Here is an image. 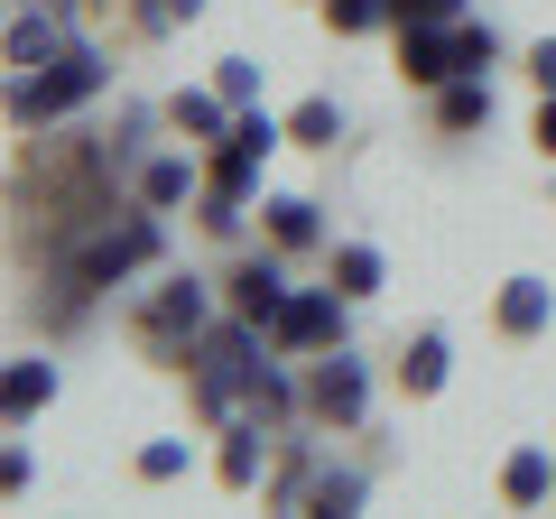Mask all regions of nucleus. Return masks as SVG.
<instances>
[{"label":"nucleus","instance_id":"nucleus-10","mask_svg":"<svg viewBox=\"0 0 556 519\" xmlns=\"http://www.w3.org/2000/svg\"><path fill=\"white\" fill-rule=\"evenodd\" d=\"M260 241H269V251H288V260L334 251V232H325V204H316V195H260Z\"/></svg>","mask_w":556,"mask_h":519},{"label":"nucleus","instance_id":"nucleus-13","mask_svg":"<svg viewBox=\"0 0 556 519\" xmlns=\"http://www.w3.org/2000/svg\"><path fill=\"white\" fill-rule=\"evenodd\" d=\"M214 482H223V492H269V427H260V418L223 427V445H214Z\"/></svg>","mask_w":556,"mask_h":519},{"label":"nucleus","instance_id":"nucleus-22","mask_svg":"<svg viewBox=\"0 0 556 519\" xmlns=\"http://www.w3.org/2000/svg\"><path fill=\"white\" fill-rule=\"evenodd\" d=\"M130 473L139 482H186V473H195V436H149L130 455Z\"/></svg>","mask_w":556,"mask_h":519},{"label":"nucleus","instance_id":"nucleus-14","mask_svg":"<svg viewBox=\"0 0 556 519\" xmlns=\"http://www.w3.org/2000/svg\"><path fill=\"white\" fill-rule=\"evenodd\" d=\"M464 56H455V28H399V84H417V93H437V84H455Z\"/></svg>","mask_w":556,"mask_h":519},{"label":"nucleus","instance_id":"nucleus-32","mask_svg":"<svg viewBox=\"0 0 556 519\" xmlns=\"http://www.w3.org/2000/svg\"><path fill=\"white\" fill-rule=\"evenodd\" d=\"M519 65H529L538 93H556V28H547V38H529V56H519Z\"/></svg>","mask_w":556,"mask_h":519},{"label":"nucleus","instance_id":"nucleus-20","mask_svg":"<svg viewBox=\"0 0 556 519\" xmlns=\"http://www.w3.org/2000/svg\"><path fill=\"white\" fill-rule=\"evenodd\" d=\"M334 288L353 306H371L380 288H390V260H380V241H334Z\"/></svg>","mask_w":556,"mask_h":519},{"label":"nucleus","instance_id":"nucleus-34","mask_svg":"<svg viewBox=\"0 0 556 519\" xmlns=\"http://www.w3.org/2000/svg\"><path fill=\"white\" fill-rule=\"evenodd\" d=\"M316 10H325V0H316Z\"/></svg>","mask_w":556,"mask_h":519},{"label":"nucleus","instance_id":"nucleus-27","mask_svg":"<svg viewBox=\"0 0 556 519\" xmlns=\"http://www.w3.org/2000/svg\"><path fill=\"white\" fill-rule=\"evenodd\" d=\"M260 84H269V65H260V56H214V93L232 102V112H251Z\"/></svg>","mask_w":556,"mask_h":519},{"label":"nucleus","instance_id":"nucleus-17","mask_svg":"<svg viewBox=\"0 0 556 519\" xmlns=\"http://www.w3.org/2000/svg\"><path fill=\"white\" fill-rule=\"evenodd\" d=\"M167 130H186L195 149L232 140V102L214 93V75H204V84H177V93H167Z\"/></svg>","mask_w":556,"mask_h":519},{"label":"nucleus","instance_id":"nucleus-3","mask_svg":"<svg viewBox=\"0 0 556 519\" xmlns=\"http://www.w3.org/2000/svg\"><path fill=\"white\" fill-rule=\"evenodd\" d=\"M306 427H325V436H362L371 427V362L353 343L306 362Z\"/></svg>","mask_w":556,"mask_h":519},{"label":"nucleus","instance_id":"nucleus-16","mask_svg":"<svg viewBox=\"0 0 556 519\" xmlns=\"http://www.w3.org/2000/svg\"><path fill=\"white\" fill-rule=\"evenodd\" d=\"M445 380H455V343H445V325H417V334L399 343V390H408V400H437Z\"/></svg>","mask_w":556,"mask_h":519},{"label":"nucleus","instance_id":"nucleus-8","mask_svg":"<svg viewBox=\"0 0 556 519\" xmlns=\"http://www.w3.org/2000/svg\"><path fill=\"white\" fill-rule=\"evenodd\" d=\"M56 390H65L56 353H10L0 362V427H38L56 408Z\"/></svg>","mask_w":556,"mask_h":519},{"label":"nucleus","instance_id":"nucleus-4","mask_svg":"<svg viewBox=\"0 0 556 519\" xmlns=\"http://www.w3.org/2000/svg\"><path fill=\"white\" fill-rule=\"evenodd\" d=\"M334 343H353V298H343L334 279L298 288V298L278 306V325H269V353H288V362H316V353H334Z\"/></svg>","mask_w":556,"mask_h":519},{"label":"nucleus","instance_id":"nucleus-19","mask_svg":"<svg viewBox=\"0 0 556 519\" xmlns=\"http://www.w3.org/2000/svg\"><path fill=\"white\" fill-rule=\"evenodd\" d=\"M260 149H241V140H214L204 149V186H214V195H241V204H260Z\"/></svg>","mask_w":556,"mask_h":519},{"label":"nucleus","instance_id":"nucleus-2","mask_svg":"<svg viewBox=\"0 0 556 519\" xmlns=\"http://www.w3.org/2000/svg\"><path fill=\"white\" fill-rule=\"evenodd\" d=\"M214 316H223V288L204 279V269H167V279L139 298V316H130V325H139V353H149V362L186 371V343H195Z\"/></svg>","mask_w":556,"mask_h":519},{"label":"nucleus","instance_id":"nucleus-9","mask_svg":"<svg viewBox=\"0 0 556 519\" xmlns=\"http://www.w3.org/2000/svg\"><path fill=\"white\" fill-rule=\"evenodd\" d=\"M492 325H501L510 343L556 334V279H538V269H510V279H501V298H492Z\"/></svg>","mask_w":556,"mask_h":519},{"label":"nucleus","instance_id":"nucleus-25","mask_svg":"<svg viewBox=\"0 0 556 519\" xmlns=\"http://www.w3.org/2000/svg\"><path fill=\"white\" fill-rule=\"evenodd\" d=\"M214 0H130V28L139 38H177V28H195Z\"/></svg>","mask_w":556,"mask_h":519},{"label":"nucleus","instance_id":"nucleus-28","mask_svg":"<svg viewBox=\"0 0 556 519\" xmlns=\"http://www.w3.org/2000/svg\"><path fill=\"white\" fill-rule=\"evenodd\" d=\"M455 56H464V75H492L501 65V28L492 20H455Z\"/></svg>","mask_w":556,"mask_h":519},{"label":"nucleus","instance_id":"nucleus-31","mask_svg":"<svg viewBox=\"0 0 556 519\" xmlns=\"http://www.w3.org/2000/svg\"><path fill=\"white\" fill-rule=\"evenodd\" d=\"M473 20V0H399V28H455Z\"/></svg>","mask_w":556,"mask_h":519},{"label":"nucleus","instance_id":"nucleus-21","mask_svg":"<svg viewBox=\"0 0 556 519\" xmlns=\"http://www.w3.org/2000/svg\"><path fill=\"white\" fill-rule=\"evenodd\" d=\"M343 140V102L334 93H306L298 112H288V149H334Z\"/></svg>","mask_w":556,"mask_h":519},{"label":"nucleus","instance_id":"nucleus-5","mask_svg":"<svg viewBox=\"0 0 556 519\" xmlns=\"http://www.w3.org/2000/svg\"><path fill=\"white\" fill-rule=\"evenodd\" d=\"M288 298H298V279H288V251H269V241H260V251H241L232 279H223V306H232V316H251L260 334L278 325V306H288Z\"/></svg>","mask_w":556,"mask_h":519},{"label":"nucleus","instance_id":"nucleus-33","mask_svg":"<svg viewBox=\"0 0 556 519\" xmlns=\"http://www.w3.org/2000/svg\"><path fill=\"white\" fill-rule=\"evenodd\" d=\"M529 140H538V159H556V93H538V121H529Z\"/></svg>","mask_w":556,"mask_h":519},{"label":"nucleus","instance_id":"nucleus-7","mask_svg":"<svg viewBox=\"0 0 556 519\" xmlns=\"http://www.w3.org/2000/svg\"><path fill=\"white\" fill-rule=\"evenodd\" d=\"M130 195L149 204V214H195V195H204V149H195V140H186V149H149L139 177H130Z\"/></svg>","mask_w":556,"mask_h":519},{"label":"nucleus","instance_id":"nucleus-29","mask_svg":"<svg viewBox=\"0 0 556 519\" xmlns=\"http://www.w3.org/2000/svg\"><path fill=\"white\" fill-rule=\"evenodd\" d=\"M0 492H10V501L38 492V455H28V427H10V445H0Z\"/></svg>","mask_w":556,"mask_h":519},{"label":"nucleus","instance_id":"nucleus-26","mask_svg":"<svg viewBox=\"0 0 556 519\" xmlns=\"http://www.w3.org/2000/svg\"><path fill=\"white\" fill-rule=\"evenodd\" d=\"M195 232H204V241H241V232H251V204L204 186V195H195Z\"/></svg>","mask_w":556,"mask_h":519},{"label":"nucleus","instance_id":"nucleus-23","mask_svg":"<svg viewBox=\"0 0 556 519\" xmlns=\"http://www.w3.org/2000/svg\"><path fill=\"white\" fill-rule=\"evenodd\" d=\"M362 501H371V473H362V464H325V482H316V519H353Z\"/></svg>","mask_w":556,"mask_h":519},{"label":"nucleus","instance_id":"nucleus-15","mask_svg":"<svg viewBox=\"0 0 556 519\" xmlns=\"http://www.w3.org/2000/svg\"><path fill=\"white\" fill-rule=\"evenodd\" d=\"M437 130L445 140H473V130H492V112H501V93H492V75H455V84H437Z\"/></svg>","mask_w":556,"mask_h":519},{"label":"nucleus","instance_id":"nucleus-12","mask_svg":"<svg viewBox=\"0 0 556 519\" xmlns=\"http://www.w3.org/2000/svg\"><path fill=\"white\" fill-rule=\"evenodd\" d=\"M278 445H288V455L269 464V510H316V482H325V464H334V455H325L316 436H298V427H288Z\"/></svg>","mask_w":556,"mask_h":519},{"label":"nucleus","instance_id":"nucleus-30","mask_svg":"<svg viewBox=\"0 0 556 519\" xmlns=\"http://www.w3.org/2000/svg\"><path fill=\"white\" fill-rule=\"evenodd\" d=\"M232 140H241V149H260V159H278V149H288V121H269V112L251 102V112H232Z\"/></svg>","mask_w":556,"mask_h":519},{"label":"nucleus","instance_id":"nucleus-24","mask_svg":"<svg viewBox=\"0 0 556 519\" xmlns=\"http://www.w3.org/2000/svg\"><path fill=\"white\" fill-rule=\"evenodd\" d=\"M325 28L334 38H380V28H399V0H325Z\"/></svg>","mask_w":556,"mask_h":519},{"label":"nucleus","instance_id":"nucleus-18","mask_svg":"<svg viewBox=\"0 0 556 519\" xmlns=\"http://www.w3.org/2000/svg\"><path fill=\"white\" fill-rule=\"evenodd\" d=\"M501 501H510V510H547L556 501V455L547 445H510V455H501Z\"/></svg>","mask_w":556,"mask_h":519},{"label":"nucleus","instance_id":"nucleus-11","mask_svg":"<svg viewBox=\"0 0 556 519\" xmlns=\"http://www.w3.org/2000/svg\"><path fill=\"white\" fill-rule=\"evenodd\" d=\"M159 121H167V112H149V102H121V112H112V130H93L102 177H112V186H130V177H139V159L159 149Z\"/></svg>","mask_w":556,"mask_h":519},{"label":"nucleus","instance_id":"nucleus-1","mask_svg":"<svg viewBox=\"0 0 556 519\" xmlns=\"http://www.w3.org/2000/svg\"><path fill=\"white\" fill-rule=\"evenodd\" d=\"M112 47H93L75 28V47H65L56 65H38V75H10V130H20V140H38V130H65V121L84 112V102H102L112 93Z\"/></svg>","mask_w":556,"mask_h":519},{"label":"nucleus","instance_id":"nucleus-6","mask_svg":"<svg viewBox=\"0 0 556 519\" xmlns=\"http://www.w3.org/2000/svg\"><path fill=\"white\" fill-rule=\"evenodd\" d=\"M75 10H47V0H10V38H0V56H10V75H38V65H56L65 47H75Z\"/></svg>","mask_w":556,"mask_h":519}]
</instances>
